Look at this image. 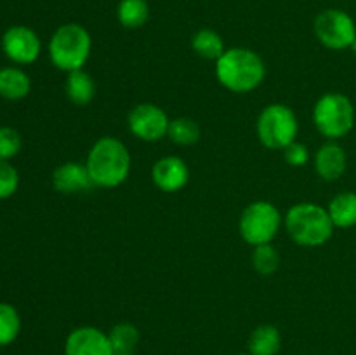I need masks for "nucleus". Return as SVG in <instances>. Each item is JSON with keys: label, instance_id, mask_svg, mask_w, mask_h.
Segmentation results:
<instances>
[{"label": "nucleus", "instance_id": "obj_29", "mask_svg": "<svg viewBox=\"0 0 356 355\" xmlns=\"http://www.w3.org/2000/svg\"><path fill=\"white\" fill-rule=\"evenodd\" d=\"M240 355H250V354H249V352H247V354H240Z\"/></svg>", "mask_w": 356, "mask_h": 355}, {"label": "nucleus", "instance_id": "obj_24", "mask_svg": "<svg viewBox=\"0 0 356 355\" xmlns=\"http://www.w3.org/2000/svg\"><path fill=\"white\" fill-rule=\"evenodd\" d=\"M252 265L257 274L263 277H270L280 267V254L271 244L256 246L252 253Z\"/></svg>", "mask_w": 356, "mask_h": 355}, {"label": "nucleus", "instance_id": "obj_8", "mask_svg": "<svg viewBox=\"0 0 356 355\" xmlns=\"http://www.w3.org/2000/svg\"><path fill=\"white\" fill-rule=\"evenodd\" d=\"M315 35L320 44L332 51L350 49L356 38L353 17L341 9H327L315 19Z\"/></svg>", "mask_w": 356, "mask_h": 355}, {"label": "nucleus", "instance_id": "obj_23", "mask_svg": "<svg viewBox=\"0 0 356 355\" xmlns=\"http://www.w3.org/2000/svg\"><path fill=\"white\" fill-rule=\"evenodd\" d=\"M21 331L19 312L9 303H0V347L13 343Z\"/></svg>", "mask_w": 356, "mask_h": 355}, {"label": "nucleus", "instance_id": "obj_9", "mask_svg": "<svg viewBox=\"0 0 356 355\" xmlns=\"http://www.w3.org/2000/svg\"><path fill=\"white\" fill-rule=\"evenodd\" d=\"M170 118L165 110L153 103H139L129 111L127 125L132 136L146 143L160 141L169 132Z\"/></svg>", "mask_w": 356, "mask_h": 355}, {"label": "nucleus", "instance_id": "obj_13", "mask_svg": "<svg viewBox=\"0 0 356 355\" xmlns=\"http://www.w3.org/2000/svg\"><path fill=\"white\" fill-rule=\"evenodd\" d=\"M52 184L59 194L75 195L90 190L94 187V181L86 164L70 160L56 167L52 173Z\"/></svg>", "mask_w": 356, "mask_h": 355}, {"label": "nucleus", "instance_id": "obj_10", "mask_svg": "<svg viewBox=\"0 0 356 355\" xmlns=\"http://www.w3.org/2000/svg\"><path fill=\"white\" fill-rule=\"evenodd\" d=\"M2 51L16 65H31L42 52L40 37L31 28L16 24L3 33Z\"/></svg>", "mask_w": 356, "mask_h": 355}, {"label": "nucleus", "instance_id": "obj_28", "mask_svg": "<svg viewBox=\"0 0 356 355\" xmlns=\"http://www.w3.org/2000/svg\"><path fill=\"white\" fill-rule=\"evenodd\" d=\"M351 51H353V54L356 56V38H355V42H353V44H351Z\"/></svg>", "mask_w": 356, "mask_h": 355}, {"label": "nucleus", "instance_id": "obj_15", "mask_svg": "<svg viewBox=\"0 0 356 355\" xmlns=\"http://www.w3.org/2000/svg\"><path fill=\"white\" fill-rule=\"evenodd\" d=\"M250 355H277L282 348V334L273 324H261L247 341Z\"/></svg>", "mask_w": 356, "mask_h": 355}, {"label": "nucleus", "instance_id": "obj_14", "mask_svg": "<svg viewBox=\"0 0 356 355\" xmlns=\"http://www.w3.org/2000/svg\"><path fill=\"white\" fill-rule=\"evenodd\" d=\"M316 174L325 181H337L348 167V157L343 146L336 141H327L318 148L313 159Z\"/></svg>", "mask_w": 356, "mask_h": 355}, {"label": "nucleus", "instance_id": "obj_12", "mask_svg": "<svg viewBox=\"0 0 356 355\" xmlns=\"http://www.w3.org/2000/svg\"><path fill=\"white\" fill-rule=\"evenodd\" d=\"M152 180L165 194L183 190L190 181V167L181 157L167 155L156 160L152 169Z\"/></svg>", "mask_w": 356, "mask_h": 355}, {"label": "nucleus", "instance_id": "obj_11", "mask_svg": "<svg viewBox=\"0 0 356 355\" xmlns=\"http://www.w3.org/2000/svg\"><path fill=\"white\" fill-rule=\"evenodd\" d=\"M65 355H113L108 333L94 326L75 327L65 341Z\"/></svg>", "mask_w": 356, "mask_h": 355}, {"label": "nucleus", "instance_id": "obj_26", "mask_svg": "<svg viewBox=\"0 0 356 355\" xmlns=\"http://www.w3.org/2000/svg\"><path fill=\"white\" fill-rule=\"evenodd\" d=\"M21 150V136L13 127H0V159L9 160Z\"/></svg>", "mask_w": 356, "mask_h": 355}, {"label": "nucleus", "instance_id": "obj_7", "mask_svg": "<svg viewBox=\"0 0 356 355\" xmlns=\"http://www.w3.org/2000/svg\"><path fill=\"white\" fill-rule=\"evenodd\" d=\"M282 225H284V218L277 205L270 200L250 202L238 219L240 235L254 247L273 242Z\"/></svg>", "mask_w": 356, "mask_h": 355}, {"label": "nucleus", "instance_id": "obj_27", "mask_svg": "<svg viewBox=\"0 0 356 355\" xmlns=\"http://www.w3.org/2000/svg\"><path fill=\"white\" fill-rule=\"evenodd\" d=\"M282 152H284L285 162H287L291 167H302L306 166L309 160L308 146L302 145V143L299 141L291 143V145H289L285 150H282Z\"/></svg>", "mask_w": 356, "mask_h": 355}, {"label": "nucleus", "instance_id": "obj_19", "mask_svg": "<svg viewBox=\"0 0 356 355\" xmlns=\"http://www.w3.org/2000/svg\"><path fill=\"white\" fill-rule=\"evenodd\" d=\"M191 47H193V51L200 58L211 59V61H218L226 51L222 37L218 31L211 30V28H202V30H198L191 37Z\"/></svg>", "mask_w": 356, "mask_h": 355}, {"label": "nucleus", "instance_id": "obj_2", "mask_svg": "<svg viewBox=\"0 0 356 355\" xmlns=\"http://www.w3.org/2000/svg\"><path fill=\"white\" fill-rule=\"evenodd\" d=\"M214 70L219 84L236 94L252 93L266 77L263 58L247 47L226 49L225 54L216 61Z\"/></svg>", "mask_w": 356, "mask_h": 355}, {"label": "nucleus", "instance_id": "obj_17", "mask_svg": "<svg viewBox=\"0 0 356 355\" xmlns=\"http://www.w3.org/2000/svg\"><path fill=\"white\" fill-rule=\"evenodd\" d=\"M31 80L26 72L14 66L0 70V97L9 101L23 100L30 94Z\"/></svg>", "mask_w": 356, "mask_h": 355}, {"label": "nucleus", "instance_id": "obj_22", "mask_svg": "<svg viewBox=\"0 0 356 355\" xmlns=\"http://www.w3.org/2000/svg\"><path fill=\"white\" fill-rule=\"evenodd\" d=\"M202 131L200 125L190 117H177L172 118L169 124V132L167 138L179 146H191L200 139Z\"/></svg>", "mask_w": 356, "mask_h": 355}, {"label": "nucleus", "instance_id": "obj_6", "mask_svg": "<svg viewBox=\"0 0 356 355\" xmlns=\"http://www.w3.org/2000/svg\"><path fill=\"white\" fill-rule=\"evenodd\" d=\"M256 132L266 148L285 150L298 138V117L289 104L271 103L264 106L257 117Z\"/></svg>", "mask_w": 356, "mask_h": 355}, {"label": "nucleus", "instance_id": "obj_1", "mask_svg": "<svg viewBox=\"0 0 356 355\" xmlns=\"http://www.w3.org/2000/svg\"><path fill=\"white\" fill-rule=\"evenodd\" d=\"M86 166L94 187L117 188L131 174L132 159L124 141L113 136H103L90 146Z\"/></svg>", "mask_w": 356, "mask_h": 355}, {"label": "nucleus", "instance_id": "obj_4", "mask_svg": "<svg viewBox=\"0 0 356 355\" xmlns=\"http://www.w3.org/2000/svg\"><path fill=\"white\" fill-rule=\"evenodd\" d=\"M47 49L52 65L70 73L86 66L92 51V38L82 24L66 23L52 33Z\"/></svg>", "mask_w": 356, "mask_h": 355}, {"label": "nucleus", "instance_id": "obj_3", "mask_svg": "<svg viewBox=\"0 0 356 355\" xmlns=\"http://www.w3.org/2000/svg\"><path fill=\"white\" fill-rule=\"evenodd\" d=\"M289 237L298 246L320 247L334 235V223L327 207L315 202H299L287 211L284 218Z\"/></svg>", "mask_w": 356, "mask_h": 355}, {"label": "nucleus", "instance_id": "obj_5", "mask_svg": "<svg viewBox=\"0 0 356 355\" xmlns=\"http://www.w3.org/2000/svg\"><path fill=\"white\" fill-rule=\"evenodd\" d=\"M313 124L329 141L344 138L355 125V106L341 93H327L313 106Z\"/></svg>", "mask_w": 356, "mask_h": 355}, {"label": "nucleus", "instance_id": "obj_18", "mask_svg": "<svg viewBox=\"0 0 356 355\" xmlns=\"http://www.w3.org/2000/svg\"><path fill=\"white\" fill-rule=\"evenodd\" d=\"M330 219L337 228H351L356 225V194L341 191L327 205Z\"/></svg>", "mask_w": 356, "mask_h": 355}, {"label": "nucleus", "instance_id": "obj_25", "mask_svg": "<svg viewBox=\"0 0 356 355\" xmlns=\"http://www.w3.org/2000/svg\"><path fill=\"white\" fill-rule=\"evenodd\" d=\"M19 187V174L9 160L0 159V200L9 198L16 194Z\"/></svg>", "mask_w": 356, "mask_h": 355}, {"label": "nucleus", "instance_id": "obj_21", "mask_svg": "<svg viewBox=\"0 0 356 355\" xmlns=\"http://www.w3.org/2000/svg\"><path fill=\"white\" fill-rule=\"evenodd\" d=\"M117 19L124 28H141L149 19V3L146 0H120Z\"/></svg>", "mask_w": 356, "mask_h": 355}, {"label": "nucleus", "instance_id": "obj_16", "mask_svg": "<svg viewBox=\"0 0 356 355\" xmlns=\"http://www.w3.org/2000/svg\"><path fill=\"white\" fill-rule=\"evenodd\" d=\"M65 90L68 100L76 106H86L96 97V84L86 70H75L66 77Z\"/></svg>", "mask_w": 356, "mask_h": 355}, {"label": "nucleus", "instance_id": "obj_20", "mask_svg": "<svg viewBox=\"0 0 356 355\" xmlns=\"http://www.w3.org/2000/svg\"><path fill=\"white\" fill-rule=\"evenodd\" d=\"M113 355H136L139 343V331L131 322H118L108 333Z\"/></svg>", "mask_w": 356, "mask_h": 355}]
</instances>
